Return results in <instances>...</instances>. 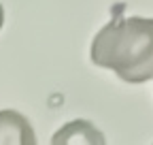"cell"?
Wrapping results in <instances>:
<instances>
[{"label": "cell", "instance_id": "1", "mask_svg": "<svg viewBox=\"0 0 153 145\" xmlns=\"http://www.w3.org/2000/svg\"><path fill=\"white\" fill-rule=\"evenodd\" d=\"M89 56L126 83L153 79V17H123L117 11L94 36Z\"/></svg>", "mask_w": 153, "mask_h": 145}, {"label": "cell", "instance_id": "2", "mask_svg": "<svg viewBox=\"0 0 153 145\" xmlns=\"http://www.w3.org/2000/svg\"><path fill=\"white\" fill-rule=\"evenodd\" d=\"M36 135L26 115L15 109L0 111V145H34Z\"/></svg>", "mask_w": 153, "mask_h": 145}, {"label": "cell", "instance_id": "3", "mask_svg": "<svg viewBox=\"0 0 153 145\" xmlns=\"http://www.w3.org/2000/svg\"><path fill=\"white\" fill-rule=\"evenodd\" d=\"M53 145H76V143H85V145H102L104 143V137L102 132L96 128L94 124L85 122V120H74V122H68L64 124L60 130H57L51 139Z\"/></svg>", "mask_w": 153, "mask_h": 145}, {"label": "cell", "instance_id": "4", "mask_svg": "<svg viewBox=\"0 0 153 145\" xmlns=\"http://www.w3.org/2000/svg\"><path fill=\"white\" fill-rule=\"evenodd\" d=\"M2 24H4V9L0 4V30H2Z\"/></svg>", "mask_w": 153, "mask_h": 145}]
</instances>
